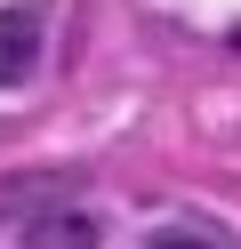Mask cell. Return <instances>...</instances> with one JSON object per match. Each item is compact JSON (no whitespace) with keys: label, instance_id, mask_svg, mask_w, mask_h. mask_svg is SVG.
<instances>
[{"label":"cell","instance_id":"1","mask_svg":"<svg viewBox=\"0 0 241 249\" xmlns=\"http://www.w3.org/2000/svg\"><path fill=\"white\" fill-rule=\"evenodd\" d=\"M40 33H48L40 8H0V89H24L40 72Z\"/></svg>","mask_w":241,"mask_h":249},{"label":"cell","instance_id":"2","mask_svg":"<svg viewBox=\"0 0 241 249\" xmlns=\"http://www.w3.org/2000/svg\"><path fill=\"white\" fill-rule=\"evenodd\" d=\"M24 249H96V217H40V225H32V241Z\"/></svg>","mask_w":241,"mask_h":249},{"label":"cell","instance_id":"3","mask_svg":"<svg viewBox=\"0 0 241 249\" xmlns=\"http://www.w3.org/2000/svg\"><path fill=\"white\" fill-rule=\"evenodd\" d=\"M153 249H217V241H209V233H161Z\"/></svg>","mask_w":241,"mask_h":249}]
</instances>
